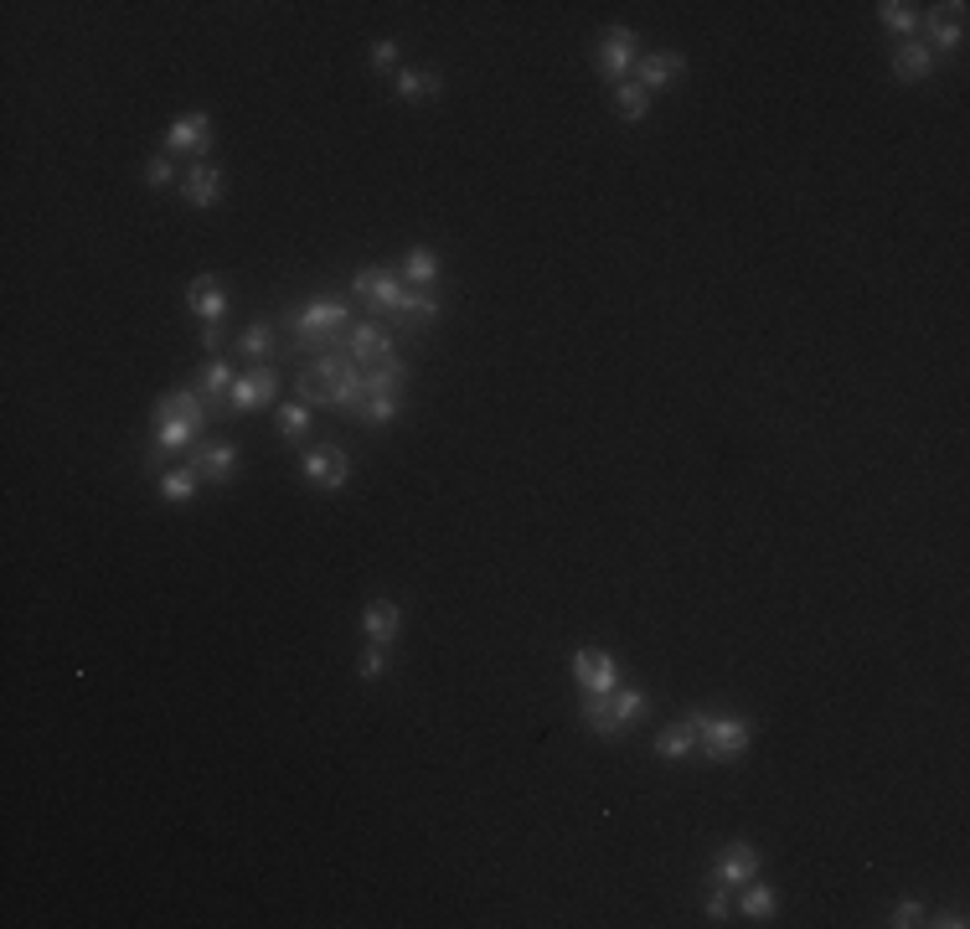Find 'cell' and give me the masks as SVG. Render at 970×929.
<instances>
[{
  "mask_svg": "<svg viewBox=\"0 0 970 929\" xmlns=\"http://www.w3.org/2000/svg\"><path fill=\"white\" fill-rule=\"evenodd\" d=\"M176 166H171V156H150L145 160V186L150 192H165V186H176Z\"/></svg>",
  "mask_w": 970,
  "mask_h": 929,
  "instance_id": "obj_35",
  "label": "cell"
},
{
  "mask_svg": "<svg viewBox=\"0 0 970 929\" xmlns=\"http://www.w3.org/2000/svg\"><path fill=\"white\" fill-rule=\"evenodd\" d=\"M702 909H708V919H713V925H723V919L733 914V889H723V883H717V889L708 893V904H702Z\"/></svg>",
  "mask_w": 970,
  "mask_h": 929,
  "instance_id": "obj_37",
  "label": "cell"
},
{
  "mask_svg": "<svg viewBox=\"0 0 970 929\" xmlns=\"http://www.w3.org/2000/svg\"><path fill=\"white\" fill-rule=\"evenodd\" d=\"M186 310L201 320V326H218L228 316V284L218 274H197L186 284Z\"/></svg>",
  "mask_w": 970,
  "mask_h": 929,
  "instance_id": "obj_12",
  "label": "cell"
},
{
  "mask_svg": "<svg viewBox=\"0 0 970 929\" xmlns=\"http://www.w3.org/2000/svg\"><path fill=\"white\" fill-rule=\"evenodd\" d=\"M238 352L254 356V362H263V356L274 352V320H254V326L238 337Z\"/></svg>",
  "mask_w": 970,
  "mask_h": 929,
  "instance_id": "obj_31",
  "label": "cell"
},
{
  "mask_svg": "<svg viewBox=\"0 0 970 929\" xmlns=\"http://www.w3.org/2000/svg\"><path fill=\"white\" fill-rule=\"evenodd\" d=\"M682 68H687L682 52H646V58H635V73H640L635 83H640L646 94H655V88H666V83L682 78Z\"/></svg>",
  "mask_w": 970,
  "mask_h": 929,
  "instance_id": "obj_17",
  "label": "cell"
},
{
  "mask_svg": "<svg viewBox=\"0 0 970 929\" xmlns=\"http://www.w3.org/2000/svg\"><path fill=\"white\" fill-rule=\"evenodd\" d=\"M201 352H207V356L222 352V320H218V326H201Z\"/></svg>",
  "mask_w": 970,
  "mask_h": 929,
  "instance_id": "obj_40",
  "label": "cell"
},
{
  "mask_svg": "<svg viewBox=\"0 0 970 929\" xmlns=\"http://www.w3.org/2000/svg\"><path fill=\"white\" fill-rule=\"evenodd\" d=\"M274 429H279V439H290V444H299V439L310 435V408H305V403H284V408H279V418H274Z\"/></svg>",
  "mask_w": 970,
  "mask_h": 929,
  "instance_id": "obj_29",
  "label": "cell"
},
{
  "mask_svg": "<svg viewBox=\"0 0 970 929\" xmlns=\"http://www.w3.org/2000/svg\"><path fill=\"white\" fill-rule=\"evenodd\" d=\"M574 682L584 687L589 697H610L619 687V661L610 651H594V646H584L574 651Z\"/></svg>",
  "mask_w": 970,
  "mask_h": 929,
  "instance_id": "obj_8",
  "label": "cell"
},
{
  "mask_svg": "<svg viewBox=\"0 0 970 929\" xmlns=\"http://www.w3.org/2000/svg\"><path fill=\"white\" fill-rule=\"evenodd\" d=\"M697 729V754L702 759H713V765H738L744 754H749V744H753V723L749 718H717V712H692L687 718Z\"/></svg>",
  "mask_w": 970,
  "mask_h": 929,
  "instance_id": "obj_2",
  "label": "cell"
},
{
  "mask_svg": "<svg viewBox=\"0 0 970 929\" xmlns=\"http://www.w3.org/2000/svg\"><path fill=\"white\" fill-rule=\"evenodd\" d=\"M295 337H299V346L310 352V346H320L326 352V341H336V337H346V326H352V305L341 295H316V300H305L295 310Z\"/></svg>",
  "mask_w": 970,
  "mask_h": 929,
  "instance_id": "obj_3",
  "label": "cell"
},
{
  "mask_svg": "<svg viewBox=\"0 0 970 929\" xmlns=\"http://www.w3.org/2000/svg\"><path fill=\"white\" fill-rule=\"evenodd\" d=\"M201 480H212V486H228L233 475H238V444H228V439H212V444H197L192 460H186Z\"/></svg>",
  "mask_w": 970,
  "mask_h": 929,
  "instance_id": "obj_11",
  "label": "cell"
},
{
  "mask_svg": "<svg viewBox=\"0 0 970 929\" xmlns=\"http://www.w3.org/2000/svg\"><path fill=\"white\" fill-rule=\"evenodd\" d=\"M233 382H238L233 362H222V356H207V367L197 372V393L212 403V414H218V408H228V398H233Z\"/></svg>",
  "mask_w": 970,
  "mask_h": 929,
  "instance_id": "obj_16",
  "label": "cell"
},
{
  "mask_svg": "<svg viewBox=\"0 0 970 929\" xmlns=\"http://www.w3.org/2000/svg\"><path fill=\"white\" fill-rule=\"evenodd\" d=\"M403 382H408V362H403V356H388V362H377V367H361V388H367V398L403 393Z\"/></svg>",
  "mask_w": 970,
  "mask_h": 929,
  "instance_id": "obj_24",
  "label": "cell"
},
{
  "mask_svg": "<svg viewBox=\"0 0 970 929\" xmlns=\"http://www.w3.org/2000/svg\"><path fill=\"white\" fill-rule=\"evenodd\" d=\"M397 52H403V47H397L393 37H377V41H372V68H382V73H388V68H397Z\"/></svg>",
  "mask_w": 970,
  "mask_h": 929,
  "instance_id": "obj_38",
  "label": "cell"
},
{
  "mask_svg": "<svg viewBox=\"0 0 970 929\" xmlns=\"http://www.w3.org/2000/svg\"><path fill=\"white\" fill-rule=\"evenodd\" d=\"M299 470H305V480H310V486H320V491H341V486L352 480L346 450H336V444H316V450H305Z\"/></svg>",
  "mask_w": 970,
  "mask_h": 929,
  "instance_id": "obj_9",
  "label": "cell"
},
{
  "mask_svg": "<svg viewBox=\"0 0 970 929\" xmlns=\"http://www.w3.org/2000/svg\"><path fill=\"white\" fill-rule=\"evenodd\" d=\"M924 925H934V929H966V914H960V909H945V914H930Z\"/></svg>",
  "mask_w": 970,
  "mask_h": 929,
  "instance_id": "obj_39",
  "label": "cell"
},
{
  "mask_svg": "<svg viewBox=\"0 0 970 929\" xmlns=\"http://www.w3.org/2000/svg\"><path fill=\"white\" fill-rule=\"evenodd\" d=\"M295 398L305 408H336V414L361 418L367 408V388H361V367L346 352H320L310 356L295 377Z\"/></svg>",
  "mask_w": 970,
  "mask_h": 929,
  "instance_id": "obj_1",
  "label": "cell"
},
{
  "mask_svg": "<svg viewBox=\"0 0 970 929\" xmlns=\"http://www.w3.org/2000/svg\"><path fill=\"white\" fill-rule=\"evenodd\" d=\"M393 94L403 103H429L444 94V78L439 73H414V68H397L393 73Z\"/></svg>",
  "mask_w": 970,
  "mask_h": 929,
  "instance_id": "obj_22",
  "label": "cell"
},
{
  "mask_svg": "<svg viewBox=\"0 0 970 929\" xmlns=\"http://www.w3.org/2000/svg\"><path fill=\"white\" fill-rule=\"evenodd\" d=\"M635 52H640V37H635L630 26H604V32H599L594 62L610 83H625V73L635 68Z\"/></svg>",
  "mask_w": 970,
  "mask_h": 929,
  "instance_id": "obj_6",
  "label": "cell"
},
{
  "mask_svg": "<svg viewBox=\"0 0 970 929\" xmlns=\"http://www.w3.org/2000/svg\"><path fill=\"white\" fill-rule=\"evenodd\" d=\"M888 925H893V929H913V925H924V904H919V899H904V904H893Z\"/></svg>",
  "mask_w": 970,
  "mask_h": 929,
  "instance_id": "obj_36",
  "label": "cell"
},
{
  "mask_svg": "<svg viewBox=\"0 0 970 929\" xmlns=\"http://www.w3.org/2000/svg\"><path fill=\"white\" fill-rule=\"evenodd\" d=\"M388 672V646H377V640H367L357 656V676L361 682H377V676Z\"/></svg>",
  "mask_w": 970,
  "mask_h": 929,
  "instance_id": "obj_34",
  "label": "cell"
},
{
  "mask_svg": "<svg viewBox=\"0 0 970 929\" xmlns=\"http://www.w3.org/2000/svg\"><path fill=\"white\" fill-rule=\"evenodd\" d=\"M877 21H883L888 32H898V37H909L913 26H919V5H909V0H883V5H877Z\"/></svg>",
  "mask_w": 970,
  "mask_h": 929,
  "instance_id": "obj_30",
  "label": "cell"
},
{
  "mask_svg": "<svg viewBox=\"0 0 970 929\" xmlns=\"http://www.w3.org/2000/svg\"><path fill=\"white\" fill-rule=\"evenodd\" d=\"M361 635L377 640V646H393L397 635H403V610H397L393 599H372V604L361 610Z\"/></svg>",
  "mask_w": 970,
  "mask_h": 929,
  "instance_id": "obj_15",
  "label": "cell"
},
{
  "mask_svg": "<svg viewBox=\"0 0 970 929\" xmlns=\"http://www.w3.org/2000/svg\"><path fill=\"white\" fill-rule=\"evenodd\" d=\"M403 414V393H377L367 398V408H361V424H388V418Z\"/></svg>",
  "mask_w": 970,
  "mask_h": 929,
  "instance_id": "obj_33",
  "label": "cell"
},
{
  "mask_svg": "<svg viewBox=\"0 0 970 929\" xmlns=\"http://www.w3.org/2000/svg\"><path fill=\"white\" fill-rule=\"evenodd\" d=\"M181 197L192 201V207H218L222 176L207 166V160H192V171H181Z\"/></svg>",
  "mask_w": 970,
  "mask_h": 929,
  "instance_id": "obj_18",
  "label": "cell"
},
{
  "mask_svg": "<svg viewBox=\"0 0 970 929\" xmlns=\"http://www.w3.org/2000/svg\"><path fill=\"white\" fill-rule=\"evenodd\" d=\"M584 729L599 733V738H619V733H625V723L614 718L610 697H589V702H584Z\"/></svg>",
  "mask_w": 970,
  "mask_h": 929,
  "instance_id": "obj_27",
  "label": "cell"
},
{
  "mask_svg": "<svg viewBox=\"0 0 970 929\" xmlns=\"http://www.w3.org/2000/svg\"><path fill=\"white\" fill-rule=\"evenodd\" d=\"M940 68V58H934L924 41H904L898 52H893V78L898 83H924Z\"/></svg>",
  "mask_w": 970,
  "mask_h": 929,
  "instance_id": "obj_19",
  "label": "cell"
},
{
  "mask_svg": "<svg viewBox=\"0 0 970 929\" xmlns=\"http://www.w3.org/2000/svg\"><path fill=\"white\" fill-rule=\"evenodd\" d=\"M279 398V372L269 362H254L248 372H238L233 382V398H228V408H238V414H254V408H269Z\"/></svg>",
  "mask_w": 970,
  "mask_h": 929,
  "instance_id": "obj_7",
  "label": "cell"
},
{
  "mask_svg": "<svg viewBox=\"0 0 970 929\" xmlns=\"http://www.w3.org/2000/svg\"><path fill=\"white\" fill-rule=\"evenodd\" d=\"M352 295L367 300L377 316H403V305H408V284H403V269H361L357 279H352Z\"/></svg>",
  "mask_w": 970,
  "mask_h": 929,
  "instance_id": "obj_4",
  "label": "cell"
},
{
  "mask_svg": "<svg viewBox=\"0 0 970 929\" xmlns=\"http://www.w3.org/2000/svg\"><path fill=\"white\" fill-rule=\"evenodd\" d=\"M201 435H207V424H197V418H176V424H156V439H150V465L156 460H171L181 455V450H192V444H201Z\"/></svg>",
  "mask_w": 970,
  "mask_h": 929,
  "instance_id": "obj_14",
  "label": "cell"
},
{
  "mask_svg": "<svg viewBox=\"0 0 970 929\" xmlns=\"http://www.w3.org/2000/svg\"><path fill=\"white\" fill-rule=\"evenodd\" d=\"M610 708H614V718H619V723L630 729L635 718H640V712L651 708V697L640 693V687H614V693H610Z\"/></svg>",
  "mask_w": 970,
  "mask_h": 929,
  "instance_id": "obj_32",
  "label": "cell"
},
{
  "mask_svg": "<svg viewBox=\"0 0 970 929\" xmlns=\"http://www.w3.org/2000/svg\"><path fill=\"white\" fill-rule=\"evenodd\" d=\"M697 754V729L682 718V723H666V729L655 733V759H666V765H676V759H692Z\"/></svg>",
  "mask_w": 970,
  "mask_h": 929,
  "instance_id": "obj_23",
  "label": "cell"
},
{
  "mask_svg": "<svg viewBox=\"0 0 970 929\" xmlns=\"http://www.w3.org/2000/svg\"><path fill=\"white\" fill-rule=\"evenodd\" d=\"M165 150L171 156H207L212 150V119L201 114H181V119H171V130H165Z\"/></svg>",
  "mask_w": 970,
  "mask_h": 929,
  "instance_id": "obj_10",
  "label": "cell"
},
{
  "mask_svg": "<svg viewBox=\"0 0 970 929\" xmlns=\"http://www.w3.org/2000/svg\"><path fill=\"white\" fill-rule=\"evenodd\" d=\"M945 11H950V16H940V11L930 16V52H934V58H945V52H960V47H966V21H960L966 5H945Z\"/></svg>",
  "mask_w": 970,
  "mask_h": 929,
  "instance_id": "obj_21",
  "label": "cell"
},
{
  "mask_svg": "<svg viewBox=\"0 0 970 929\" xmlns=\"http://www.w3.org/2000/svg\"><path fill=\"white\" fill-rule=\"evenodd\" d=\"M749 878H759V852H753L749 842H728L713 863V883H723V889H744Z\"/></svg>",
  "mask_w": 970,
  "mask_h": 929,
  "instance_id": "obj_13",
  "label": "cell"
},
{
  "mask_svg": "<svg viewBox=\"0 0 970 929\" xmlns=\"http://www.w3.org/2000/svg\"><path fill=\"white\" fill-rule=\"evenodd\" d=\"M397 269H403V284H408V290H429V284L444 274V264H439V254L429 248V243H414Z\"/></svg>",
  "mask_w": 970,
  "mask_h": 929,
  "instance_id": "obj_20",
  "label": "cell"
},
{
  "mask_svg": "<svg viewBox=\"0 0 970 929\" xmlns=\"http://www.w3.org/2000/svg\"><path fill=\"white\" fill-rule=\"evenodd\" d=\"M201 491V475L192 470V465H176V470H165L160 475V496L171 501V506H181V501H192V496Z\"/></svg>",
  "mask_w": 970,
  "mask_h": 929,
  "instance_id": "obj_26",
  "label": "cell"
},
{
  "mask_svg": "<svg viewBox=\"0 0 970 929\" xmlns=\"http://www.w3.org/2000/svg\"><path fill=\"white\" fill-rule=\"evenodd\" d=\"M738 914L744 919H770V914H779V893L770 889V883H744V893H738Z\"/></svg>",
  "mask_w": 970,
  "mask_h": 929,
  "instance_id": "obj_25",
  "label": "cell"
},
{
  "mask_svg": "<svg viewBox=\"0 0 970 929\" xmlns=\"http://www.w3.org/2000/svg\"><path fill=\"white\" fill-rule=\"evenodd\" d=\"M341 352L352 356L357 367H377V362H388L393 352V331L382 326V320H357V326H346V337H341Z\"/></svg>",
  "mask_w": 970,
  "mask_h": 929,
  "instance_id": "obj_5",
  "label": "cell"
},
{
  "mask_svg": "<svg viewBox=\"0 0 970 929\" xmlns=\"http://www.w3.org/2000/svg\"><path fill=\"white\" fill-rule=\"evenodd\" d=\"M614 109H619V119L640 124V119L651 114V94L640 83H614Z\"/></svg>",
  "mask_w": 970,
  "mask_h": 929,
  "instance_id": "obj_28",
  "label": "cell"
}]
</instances>
